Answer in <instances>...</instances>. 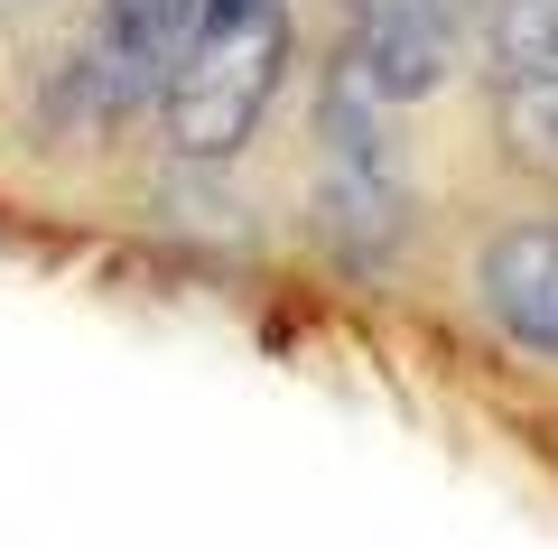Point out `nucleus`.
I'll list each match as a JSON object with an SVG mask.
<instances>
[{
  "instance_id": "nucleus-5",
  "label": "nucleus",
  "mask_w": 558,
  "mask_h": 549,
  "mask_svg": "<svg viewBox=\"0 0 558 549\" xmlns=\"http://www.w3.org/2000/svg\"><path fill=\"white\" fill-rule=\"evenodd\" d=\"M475 298L521 354L558 363V215H512L475 252Z\"/></svg>"
},
{
  "instance_id": "nucleus-2",
  "label": "nucleus",
  "mask_w": 558,
  "mask_h": 549,
  "mask_svg": "<svg viewBox=\"0 0 558 549\" xmlns=\"http://www.w3.org/2000/svg\"><path fill=\"white\" fill-rule=\"evenodd\" d=\"M317 215L363 261L391 252L400 224H410V177H400V150H391V103L363 84L354 57L326 75V103H317Z\"/></svg>"
},
{
  "instance_id": "nucleus-3",
  "label": "nucleus",
  "mask_w": 558,
  "mask_h": 549,
  "mask_svg": "<svg viewBox=\"0 0 558 549\" xmlns=\"http://www.w3.org/2000/svg\"><path fill=\"white\" fill-rule=\"evenodd\" d=\"M484 47H494L502 150H512L531 177L558 187V0H494Z\"/></svg>"
},
{
  "instance_id": "nucleus-1",
  "label": "nucleus",
  "mask_w": 558,
  "mask_h": 549,
  "mask_svg": "<svg viewBox=\"0 0 558 549\" xmlns=\"http://www.w3.org/2000/svg\"><path fill=\"white\" fill-rule=\"evenodd\" d=\"M279 75H289V0H196V28L159 94L168 150L186 168H223L260 131Z\"/></svg>"
},
{
  "instance_id": "nucleus-4",
  "label": "nucleus",
  "mask_w": 558,
  "mask_h": 549,
  "mask_svg": "<svg viewBox=\"0 0 558 549\" xmlns=\"http://www.w3.org/2000/svg\"><path fill=\"white\" fill-rule=\"evenodd\" d=\"M344 57L381 103L438 94L457 65V0H344Z\"/></svg>"
}]
</instances>
